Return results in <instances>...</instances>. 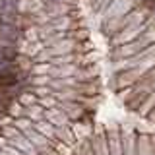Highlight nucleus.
<instances>
[{
	"label": "nucleus",
	"instance_id": "obj_1",
	"mask_svg": "<svg viewBox=\"0 0 155 155\" xmlns=\"http://www.w3.org/2000/svg\"><path fill=\"white\" fill-rule=\"evenodd\" d=\"M18 84V74L14 70H2L0 72V87H10Z\"/></svg>",
	"mask_w": 155,
	"mask_h": 155
}]
</instances>
